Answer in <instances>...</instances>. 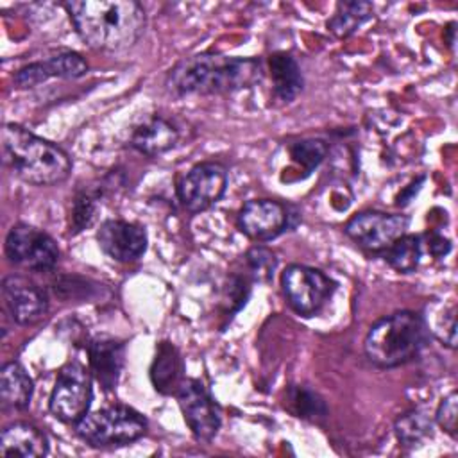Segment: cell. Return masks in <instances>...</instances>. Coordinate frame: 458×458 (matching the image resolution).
I'll return each instance as SVG.
<instances>
[{"mask_svg": "<svg viewBox=\"0 0 458 458\" xmlns=\"http://www.w3.org/2000/svg\"><path fill=\"white\" fill-rule=\"evenodd\" d=\"M100 249L120 263L138 259L147 249V233L141 225L125 220H106L97 231Z\"/></svg>", "mask_w": 458, "mask_h": 458, "instance_id": "obj_14", "label": "cell"}, {"mask_svg": "<svg viewBox=\"0 0 458 458\" xmlns=\"http://www.w3.org/2000/svg\"><path fill=\"white\" fill-rule=\"evenodd\" d=\"M288 410L301 419L322 420L327 415L324 399L308 386H292L286 394Z\"/></svg>", "mask_w": 458, "mask_h": 458, "instance_id": "obj_24", "label": "cell"}, {"mask_svg": "<svg viewBox=\"0 0 458 458\" xmlns=\"http://www.w3.org/2000/svg\"><path fill=\"white\" fill-rule=\"evenodd\" d=\"M2 299L16 324L38 322L48 310L47 293L23 276H7L2 281Z\"/></svg>", "mask_w": 458, "mask_h": 458, "instance_id": "obj_13", "label": "cell"}, {"mask_svg": "<svg viewBox=\"0 0 458 458\" xmlns=\"http://www.w3.org/2000/svg\"><path fill=\"white\" fill-rule=\"evenodd\" d=\"M395 435L397 440L403 445L413 447L417 444H420L424 438L431 437L433 431V422L429 420V417L422 411H408L404 415H401L395 420Z\"/></svg>", "mask_w": 458, "mask_h": 458, "instance_id": "obj_25", "label": "cell"}, {"mask_svg": "<svg viewBox=\"0 0 458 458\" xmlns=\"http://www.w3.org/2000/svg\"><path fill=\"white\" fill-rule=\"evenodd\" d=\"M93 399L91 370L79 361H68L57 372L48 408L55 419L77 424L89 410Z\"/></svg>", "mask_w": 458, "mask_h": 458, "instance_id": "obj_6", "label": "cell"}, {"mask_svg": "<svg viewBox=\"0 0 458 458\" xmlns=\"http://www.w3.org/2000/svg\"><path fill=\"white\" fill-rule=\"evenodd\" d=\"M177 140L179 132L175 125L170 123L166 118L154 114L145 118L132 129L129 143L140 154L156 157L175 147Z\"/></svg>", "mask_w": 458, "mask_h": 458, "instance_id": "obj_17", "label": "cell"}, {"mask_svg": "<svg viewBox=\"0 0 458 458\" xmlns=\"http://www.w3.org/2000/svg\"><path fill=\"white\" fill-rule=\"evenodd\" d=\"M175 397L191 433L200 440H211L220 428L222 417L206 386L199 379L184 377L175 390Z\"/></svg>", "mask_w": 458, "mask_h": 458, "instance_id": "obj_11", "label": "cell"}, {"mask_svg": "<svg viewBox=\"0 0 458 458\" xmlns=\"http://www.w3.org/2000/svg\"><path fill=\"white\" fill-rule=\"evenodd\" d=\"M88 72V64L77 52H57L45 59L29 63L14 73V84L32 88L48 79H79Z\"/></svg>", "mask_w": 458, "mask_h": 458, "instance_id": "obj_15", "label": "cell"}, {"mask_svg": "<svg viewBox=\"0 0 458 458\" xmlns=\"http://www.w3.org/2000/svg\"><path fill=\"white\" fill-rule=\"evenodd\" d=\"M268 70L276 98L292 102L304 86V79L297 61L286 52H276L268 57Z\"/></svg>", "mask_w": 458, "mask_h": 458, "instance_id": "obj_19", "label": "cell"}, {"mask_svg": "<svg viewBox=\"0 0 458 458\" xmlns=\"http://www.w3.org/2000/svg\"><path fill=\"white\" fill-rule=\"evenodd\" d=\"M4 250L11 263L34 272L52 270L59 261L57 243L45 231L29 224H16L9 229Z\"/></svg>", "mask_w": 458, "mask_h": 458, "instance_id": "obj_8", "label": "cell"}, {"mask_svg": "<svg viewBox=\"0 0 458 458\" xmlns=\"http://www.w3.org/2000/svg\"><path fill=\"white\" fill-rule=\"evenodd\" d=\"M0 453L4 456L38 458L48 453L45 433L29 422H13L2 429Z\"/></svg>", "mask_w": 458, "mask_h": 458, "instance_id": "obj_18", "label": "cell"}, {"mask_svg": "<svg viewBox=\"0 0 458 458\" xmlns=\"http://www.w3.org/2000/svg\"><path fill=\"white\" fill-rule=\"evenodd\" d=\"M97 213H98L97 199L88 191L77 193V197L73 199V204H72L70 233L77 234V233L88 229L89 225H93L97 220Z\"/></svg>", "mask_w": 458, "mask_h": 458, "instance_id": "obj_29", "label": "cell"}, {"mask_svg": "<svg viewBox=\"0 0 458 458\" xmlns=\"http://www.w3.org/2000/svg\"><path fill=\"white\" fill-rule=\"evenodd\" d=\"M281 286L290 308L304 317L318 313L335 292V283L322 270L297 263L283 270Z\"/></svg>", "mask_w": 458, "mask_h": 458, "instance_id": "obj_7", "label": "cell"}, {"mask_svg": "<svg viewBox=\"0 0 458 458\" xmlns=\"http://www.w3.org/2000/svg\"><path fill=\"white\" fill-rule=\"evenodd\" d=\"M437 424L453 438H456V424H458V395L453 390L451 394H447L438 408H437Z\"/></svg>", "mask_w": 458, "mask_h": 458, "instance_id": "obj_30", "label": "cell"}, {"mask_svg": "<svg viewBox=\"0 0 458 458\" xmlns=\"http://www.w3.org/2000/svg\"><path fill=\"white\" fill-rule=\"evenodd\" d=\"M374 7L370 2H338L333 16L327 20V29L336 38H347L372 18Z\"/></svg>", "mask_w": 458, "mask_h": 458, "instance_id": "obj_22", "label": "cell"}, {"mask_svg": "<svg viewBox=\"0 0 458 458\" xmlns=\"http://www.w3.org/2000/svg\"><path fill=\"white\" fill-rule=\"evenodd\" d=\"M428 250L435 258H442L451 250V242L440 234H428Z\"/></svg>", "mask_w": 458, "mask_h": 458, "instance_id": "obj_31", "label": "cell"}, {"mask_svg": "<svg viewBox=\"0 0 458 458\" xmlns=\"http://www.w3.org/2000/svg\"><path fill=\"white\" fill-rule=\"evenodd\" d=\"M429 326L431 333L447 347H456V304L454 301L437 304L429 310Z\"/></svg>", "mask_w": 458, "mask_h": 458, "instance_id": "obj_26", "label": "cell"}, {"mask_svg": "<svg viewBox=\"0 0 458 458\" xmlns=\"http://www.w3.org/2000/svg\"><path fill=\"white\" fill-rule=\"evenodd\" d=\"M227 188V172L220 163L204 161L191 166L177 182V197L190 213H200L220 200Z\"/></svg>", "mask_w": 458, "mask_h": 458, "instance_id": "obj_9", "label": "cell"}, {"mask_svg": "<svg viewBox=\"0 0 458 458\" xmlns=\"http://www.w3.org/2000/svg\"><path fill=\"white\" fill-rule=\"evenodd\" d=\"M34 392V383L27 370L16 363H5L0 370V397L4 408L23 410L29 406Z\"/></svg>", "mask_w": 458, "mask_h": 458, "instance_id": "obj_21", "label": "cell"}, {"mask_svg": "<svg viewBox=\"0 0 458 458\" xmlns=\"http://www.w3.org/2000/svg\"><path fill=\"white\" fill-rule=\"evenodd\" d=\"M426 340V326L420 315L403 310L374 322L365 336L367 358L381 367L392 369L413 360Z\"/></svg>", "mask_w": 458, "mask_h": 458, "instance_id": "obj_4", "label": "cell"}, {"mask_svg": "<svg viewBox=\"0 0 458 458\" xmlns=\"http://www.w3.org/2000/svg\"><path fill=\"white\" fill-rule=\"evenodd\" d=\"M63 7L79 38L93 50H127L145 30V11L134 0H70Z\"/></svg>", "mask_w": 458, "mask_h": 458, "instance_id": "obj_1", "label": "cell"}, {"mask_svg": "<svg viewBox=\"0 0 458 458\" xmlns=\"http://www.w3.org/2000/svg\"><path fill=\"white\" fill-rule=\"evenodd\" d=\"M245 263L252 281L268 283L276 272L277 259L274 252L263 245H254L245 254Z\"/></svg>", "mask_w": 458, "mask_h": 458, "instance_id": "obj_28", "label": "cell"}, {"mask_svg": "<svg viewBox=\"0 0 458 458\" xmlns=\"http://www.w3.org/2000/svg\"><path fill=\"white\" fill-rule=\"evenodd\" d=\"M422 256V242L419 236L403 234L385 249V261L397 272L410 274L419 267Z\"/></svg>", "mask_w": 458, "mask_h": 458, "instance_id": "obj_23", "label": "cell"}, {"mask_svg": "<svg viewBox=\"0 0 458 458\" xmlns=\"http://www.w3.org/2000/svg\"><path fill=\"white\" fill-rule=\"evenodd\" d=\"M408 229V216L383 211H360L352 215L344 231L361 249L381 252Z\"/></svg>", "mask_w": 458, "mask_h": 458, "instance_id": "obj_10", "label": "cell"}, {"mask_svg": "<svg viewBox=\"0 0 458 458\" xmlns=\"http://www.w3.org/2000/svg\"><path fill=\"white\" fill-rule=\"evenodd\" d=\"M288 152H290L292 161L302 168L304 175H308L324 161V157L327 154V143L318 138L301 140V141L292 143Z\"/></svg>", "mask_w": 458, "mask_h": 458, "instance_id": "obj_27", "label": "cell"}, {"mask_svg": "<svg viewBox=\"0 0 458 458\" xmlns=\"http://www.w3.org/2000/svg\"><path fill=\"white\" fill-rule=\"evenodd\" d=\"M147 431V419L131 406L111 404L86 413L77 424L75 433L95 447L122 445L138 440Z\"/></svg>", "mask_w": 458, "mask_h": 458, "instance_id": "obj_5", "label": "cell"}, {"mask_svg": "<svg viewBox=\"0 0 458 458\" xmlns=\"http://www.w3.org/2000/svg\"><path fill=\"white\" fill-rule=\"evenodd\" d=\"M86 351H88L91 374L106 390H113L118 383V377L123 367V356H125L123 342L111 336H97L89 340Z\"/></svg>", "mask_w": 458, "mask_h": 458, "instance_id": "obj_16", "label": "cell"}, {"mask_svg": "<svg viewBox=\"0 0 458 458\" xmlns=\"http://www.w3.org/2000/svg\"><path fill=\"white\" fill-rule=\"evenodd\" d=\"M150 379L154 388L161 394H175L177 386L184 379L182 360L170 342L157 344L156 356L150 365Z\"/></svg>", "mask_w": 458, "mask_h": 458, "instance_id": "obj_20", "label": "cell"}, {"mask_svg": "<svg viewBox=\"0 0 458 458\" xmlns=\"http://www.w3.org/2000/svg\"><path fill=\"white\" fill-rule=\"evenodd\" d=\"M2 154L5 165L30 184H57L72 172V159L61 147L16 123L2 127Z\"/></svg>", "mask_w": 458, "mask_h": 458, "instance_id": "obj_3", "label": "cell"}, {"mask_svg": "<svg viewBox=\"0 0 458 458\" xmlns=\"http://www.w3.org/2000/svg\"><path fill=\"white\" fill-rule=\"evenodd\" d=\"M263 81V64L252 57H225L213 52L181 59L166 77L172 93L222 95L247 89Z\"/></svg>", "mask_w": 458, "mask_h": 458, "instance_id": "obj_2", "label": "cell"}, {"mask_svg": "<svg viewBox=\"0 0 458 458\" xmlns=\"http://www.w3.org/2000/svg\"><path fill=\"white\" fill-rule=\"evenodd\" d=\"M238 229L250 240L268 242L284 233L290 225L288 208L272 199L247 200L236 216Z\"/></svg>", "mask_w": 458, "mask_h": 458, "instance_id": "obj_12", "label": "cell"}]
</instances>
